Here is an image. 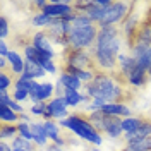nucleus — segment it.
Masks as SVG:
<instances>
[{
  "mask_svg": "<svg viewBox=\"0 0 151 151\" xmlns=\"http://www.w3.org/2000/svg\"><path fill=\"white\" fill-rule=\"evenodd\" d=\"M58 124L64 131L70 132L74 137L81 139L83 142H88L91 146L101 148V144L105 142V136L94 129V125L89 122L88 115H84V113H70L67 119L60 120Z\"/></svg>",
  "mask_w": 151,
  "mask_h": 151,
  "instance_id": "3",
  "label": "nucleus"
},
{
  "mask_svg": "<svg viewBox=\"0 0 151 151\" xmlns=\"http://www.w3.org/2000/svg\"><path fill=\"white\" fill-rule=\"evenodd\" d=\"M0 120H2V124H14V125H17L21 122V115L16 113L14 110H10L9 106L0 105Z\"/></svg>",
  "mask_w": 151,
  "mask_h": 151,
  "instance_id": "24",
  "label": "nucleus"
},
{
  "mask_svg": "<svg viewBox=\"0 0 151 151\" xmlns=\"http://www.w3.org/2000/svg\"><path fill=\"white\" fill-rule=\"evenodd\" d=\"M98 24L89 22L86 26H70L69 48L70 50H91L98 38Z\"/></svg>",
  "mask_w": 151,
  "mask_h": 151,
  "instance_id": "5",
  "label": "nucleus"
},
{
  "mask_svg": "<svg viewBox=\"0 0 151 151\" xmlns=\"http://www.w3.org/2000/svg\"><path fill=\"white\" fill-rule=\"evenodd\" d=\"M47 4H48V0H35V2L31 4V5H33V7L36 9L35 12H41V10L47 7Z\"/></svg>",
  "mask_w": 151,
  "mask_h": 151,
  "instance_id": "37",
  "label": "nucleus"
},
{
  "mask_svg": "<svg viewBox=\"0 0 151 151\" xmlns=\"http://www.w3.org/2000/svg\"><path fill=\"white\" fill-rule=\"evenodd\" d=\"M89 151H105V150H101V148H96V146H91V150Z\"/></svg>",
  "mask_w": 151,
  "mask_h": 151,
  "instance_id": "42",
  "label": "nucleus"
},
{
  "mask_svg": "<svg viewBox=\"0 0 151 151\" xmlns=\"http://www.w3.org/2000/svg\"><path fill=\"white\" fill-rule=\"evenodd\" d=\"M10 50H12V48L9 47L7 40H0V57H5V58H7V55L10 53Z\"/></svg>",
  "mask_w": 151,
  "mask_h": 151,
  "instance_id": "36",
  "label": "nucleus"
},
{
  "mask_svg": "<svg viewBox=\"0 0 151 151\" xmlns=\"http://www.w3.org/2000/svg\"><path fill=\"white\" fill-rule=\"evenodd\" d=\"M19 132H17V125L14 124H2L0 127V141H12L14 137H17Z\"/></svg>",
  "mask_w": 151,
  "mask_h": 151,
  "instance_id": "26",
  "label": "nucleus"
},
{
  "mask_svg": "<svg viewBox=\"0 0 151 151\" xmlns=\"http://www.w3.org/2000/svg\"><path fill=\"white\" fill-rule=\"evenodd\" d=\"M52 24H53V19L50 17V16H47L45 12H35L31 16V26L36 29V31H40V29H45L47 31Z\"/></svg>",
  "mask_w": 151,
  "mask_h": 151,
  "instance_id": "22",
  "label": "nucleus"
},
{
  "mask_svg": "<svg viewBox=\"0 0 151 151\" xmlns=\"http://www.w3.org/2000/svg\"><path fill=\"white\" fill-rule=\"evenodd\" d=\"M120 151H151V137L131 144H124Z\"/></svg>",
  "mask_w": 151,
  "mask_h": 151,
  "instance_id": "27",
  "label": "nucleus"
},
{
  "mask_svg": "<svg viewBox=\"0 0 151 151\" xmlns=\"http://www.w3.org/2000/svg\"><path fill=\"white\" fill-rule=\"evenodd\" d=\"M150 79L151 77L148 76V72L139 64H136L134 69L122 79V83L127 86V89H142L144 86L150 83Z\"/></svg>",
  "mask_w": 151,
  "mask_h": 151,
  "instance_id": "13",
  "label": "nucleus"
},
{
  "mask_svg": "<svg viewBox=\"0 0 151 151\" xmlns=\"http://www.w3.org/2000/svg\"><path fill=\"white\" fill-rule=\"evenodd\" d=\"M31 131H33V142H35L36 150H45L50 144V139L47 136L43 120H33L31 122Z\"/></svg>",
  "mask_w": 151,
  "mask_h": 151,
  "instance_id": "18",
  "label": "nucleus"
},
{
  "mask_svg": "<svg viewBox=\"0 0 151 151\" xmlns=\"http://www.w3.org/2000/svg\"><path fill=\"white\" fill-rule=\"evenodd\" d=\"M16 77L10 72H0V91H9L10 88H14Z\"/></svg>",
  "mask_w": 151,
  "mask_h": 151,
  "instance_id": "30",
  "label": "nucleus"
},
{
  "mask_svg": "<svg viewBox=\"0 0 151 151\" xmlns=\"http://www.w3.org/2000/svg\"><path fill=\"white\" fill-rule=\"evenodd\" d=\"M101 112L106 113V115H110V117H115V119H127V117H131L134 115L132 113V108L131 105H127L125 101H117V103H106L101 108Z\"/></svg>",
  "mask_w": 151,
  "mask_h": 151,
  "instance_id": "16",
  "label": "nucleus"
},
{
  "mask_svg": "<svg viewBox=\"0 0 151 151\" xmlns=\"http://www.w3.org/2000/svg\"><path fill=\"white\" fill-rule=\"evenodd\" d=\"M12 98H14L17 103L24 105L26 101H29V91H26V89H17V88H12Z\"/></svg>",
  "mask_w": 151,
  "mask_h": 151,
  "instance_id": "34",
  "label": "nucleus"
},
{
  "mask_svg": "<svg viewBox=\"0 0 151 151\" xmlns=\"http://www.w3.org/2000/svg\"><path fill=\"white\" fill-rule=\"evenodd\" d=\"M148 137H151V120L150 119H144V122L134 132L124 134L122 141H124V144H131V142H137V141H142V139H148Z\"/></svg>",
  "mask_w": 151,
  "mask_h": 151,
  "instance_id": "17",
  "label": "nucleus"
},
{
  "mask_svg": "<svg viewBox=\"0 0 151 151\" xmlns=\"http://www.w3.org/2000/svg\"><path fill=\"white\" fill-rule=\"evenodd\" d=\"M88 119H89V122L94 125V129L98 132H101V134H103V132L108 129V125L115 120V117H110V115L103 113L101 110H100V112H94V113H89Z\"/></svg>",
  "mask_w": 151,
  "mask_h": 151,
  "instance_id": "21",
  "label": "nucleus"
},
{
  "mask_svg": "<svg viewBox=\"0 0 151 151\" xmlns=\"http://www.w3.org/2000/svg\"><path fill=\"white\" fill-rule=\"evenodd\" d=\"M134 7V2H127V0H113V4L106 9L103 21L98 24L100 28L103 26H120L125 17L129 16V12Z\"/></svg>",
  "mask_w": 151,
  "mask_h": 151,
  "instance_id": "8",
  "label": "nucleus"
},
{
  "mask_svg": "<svg viewBox=\"0 0 151 151\" xmlns=\"http://www.w3.org/2000/svg\"><path fill=\"white\" fill-rule=\"evenodd\" d=\"M64 100L67 101L69 108L72 110V108H83V106L86 105V101H88L89 98L86 96L84 91H74V89H65V93H64Z\"/></svg>",
  "mask_w": 151,
  "mask_h": 151,
  "instance_id": "20",
  "label": "nucleus"
},
{
  "mask_svg": "<svg viewBox=\"0 0 151 151\" xmlns=\"http://www.w3.org/2000/svg\"><path fill=\"white\" fill-rule=\"evenodd\" d=\"M55 81H58L65 89H74V91H83V89H84V84H83L72 72H69L65 69H62V72L58 74V77H57Z\"/></svg>",
  "mask_w": 151,
  "mask_h": 151,
  "instance_id": "19",
  "label": "nucleus"
},
{
  "mask_svg": "<svg viewBox=\"0 0 151 151\" xmlns=\"http://www.w3.org/2000/svg\"><path fill=\"white\" fill-rule=\"evenodd\" d=\"M36 81H33V79H29L26 76H19L16 77V81H14V88H17V89H26V91H31V88L35 86Z\"/></svg>",
  "mask_w": 151,
  "mask_h": 151,
  "instance_id": "31",
  "label": "nucleus"
},
{
  "mask_svg": "<svg viewBox=\"0 0 151 151\" xmlns=\"http://www.w3.org/2000/svg\"><path fill=\"white\" fill-rule=\"evenodd\" d=\"M12 151H26V150H17V148H12Z\"/></svg>",
  "mask_w": 151,
  "mask_h": 151,
  "instance_id": "43",
  "label": "nucleus"
},
{
  "mask_svg": "<svg viewBox=\"0 0 151 151\" xmlns=\"http://www.w3.org/2000/svg\"><path fill=\"white\" fill-rule=\"evenodd\" d=\"M142 7H144V4H136V2H134V7H132V10L129 12V16H127L125 21L119 26L127 50L134 45V40H136L137 31H139L141 26L146 22V14H148V10H141Z\"/></svg>",
  "mask_w": 151,
  "mask_h": 151,
  "instance_id": "4",
  "label": "nucleus"
},
{
  "mask_svg": "<svg viewBox=\"0 0 151 151\" xmlns=\"http://www.w3.org/2000/svg\"><path fill=\"white\" fill-rule=\"evenodd\" d=\"M129 52L151 77V45H132Z\"/></svg>",
  "mask_w": 151,
  "mask_h": 151,
  "instance_id": "14",
  "label": "nucleus"
},
{
  "mask_svg": "<svg viewBox=\"0 0 151 151\" xmlns=\"http://www.w3.org/2000/svg\"><path fill=\"white\" fill-rule=\"evenodd\" d=\"M69 115H70V108H69L67 101L64 100V96H55L47 103V115H45L43 120H57V122H60V120L67 119Z\"/></svg>",
  "mask_w": 151,
  "mask_h": 151,
  "instance_id": "12",
  "label": "nucleus"
},
{
  "mask_svg": "<svg viewBox=\"0 0 151 151\" xmlns=\"http://www.w3.org/2000/svg\"><path fill=\"white\" fill-rule=\"evenodd\" d=\"M17 132L21 137L28 139V141L33 142V131H31V124L28 122H19L17 124Z\"/></svg>",
  "mask_w": 151,
  "mask_h": 151,
  "instance_id": "32",
  "label": "nucleus"
},
{
  "mask_svg": "<svg viewBox=\"0 0 151 151\" xmlns=\"http://www.w3.org/2000/svg\"><path fill=\"white\" fill-rule=\"evenodd\" d=\"M124 47H125V43H124L119 26L100 28L94 47L91 48L96 70L106 72V74H115L117 72V60H119V55L124 52Z\"/></svg>",
  "mask_w": 151,
  "mask_h": 151,
  "instance_id": "1",
  "label": "nucleus"
},
{
  "mask_svg": "<svg viewBox=\"0 0 151 151\" xmlns=\"http://www.w3.org/2000/svg\"><path fill=\"white\" fill-rule=\"evenodd\" d=\"M36 151H65V150L60 148V146H57V144H53V142H50L45 150H36Z\"/></svg>",
  "mask_w": 151,
  "mask_h": 151,
  "instance_id": "39",
  "label": "nucleus"
},
{
  "mask_svg": "<svg viewBox=\"0 0 151 151\" xmlns=\"http://www.w3.org/2000/svg\"><path fill=\"white\" fill-rule=\"evenodd\" d=\"M24 76L29 77V79H33V81H40V79H43V77L48 76V74L45 72V69H43L41 65H38V64H31V62H26Z\"/></svg>",
  "mask_w": 151,
  "mask_h": 151,
  "instance_id": "23",
  "label": "nucleus"
},
{
  "mask_svg": "<svg viewBox=\"0 0 151 151\" xmlns=\"http://www.w3.org/2000/svg\"><path fill=\"white\" fill-rule=\"evenodd\" d=\"M89 100H100L106 103H117L124 101L129 94L127 86L120 81L117 74H106V72H96L94 79L88 83L83 89Z\"/></svg>",
  "mask_w": 151,
  "mask_h": 151,
  "instance_id": "2",
  "label": "nucleus"
},
{
  "mask_svg": "<svg viewBox=\"0 0 151 151\" xmlns=\"http://www.w3.org/2000/svg\"><path fill=\"white\" fill-rule=\"evenodd\" d=\"M146 21H148V22L151 24V5L148 7V14H146Z\"/></svg>",
  "mask_w": 151,
  "mask_h": 151,
  "instance_id": "41",
  "label": "nucleus"
},
{
  "mask_svg": "<svg viewBox=\"0 0 151 151\" xmlns=\"http://www.w3.org/2000/svg\"><path fill=\"white\" fill-rule=\"evenodd\" d=\"M29 43L33 45V47L40 50V52H43V53H47L48 57H52L53 60H57L60 53L57 52L55 45H53V41H52V38L48 35L45 29H40V31H35L31 38H29Z\"/></svg>",
  "mask_w": 151,
  "mask_h": 151,
  "instance_id": "10",
  "label": "nucleus"
},
{
  "mask_svg": "<svg viewBox=\"0 0 151 151\" xmlns=\"http://www.w3.org/2000/svg\"><path fill=\"white\" fill-rule=\"evenodd\" d=\"M41 12H45L53 21H57V19H70L76 14V9H74L72 2H67V0H52V2H48L47 7Z\"/></svg>",
  "mask_w": 151,
  "mask_h": 151,
  "instance_id": "11",
  "label": "nucleus"
},
{
  "mask_svg": "<svg viewBox=\"0 0 151 151\" xmlns=\"http://www.w3.org/2000/svg\"><path fill=\"white\" fill-rule=\"evenodd\" d=\"M144 122V119L139 117V115H131V117H127V119H122V131L124 134H129V132H134L141 124Z\"/></svg>",
  "mask_w": 151,
  "mask_h": 151,
  "instance_id": "25",
  "label": "nucleus"
},
{
  "mask_svg": "<svg viewBox=\"0 0 151 151\" xmlns=\"http://www.w3.org/2000/svg\"><path fill=\"white\" fill-rule=\"evenodd\" d=\"M7 106H9L10 110H14L16 113H19V115L26 113V106H24V105H21V103H17V101H16L14 98H12V100L9 101V105H7Z\"/></svg>",
  "mask_w": 151,
  "mask_h": 151,
  "instance_id": "35",
  "label": "nucleus"
},
{
  "mask_svg": "<svg viewBox=\"0 0 151 151\" xmlns=\"http://www.w3.org/2000/svg\"><path fill=\"white\" fill-rule=\"evenodd\" d=\"M64 58V69H79V70H96V64L91 50H69Z\"/></svg>",
  "mask_w": 151,
  "mask_h": 151,
  "instance_id": "7",
  "label": "nucleus"
},
{
  "mask_svg": "<svg viewBox=\"0 0 151 151\" xmlns=\"http://www.w3.org/2000/svg\"><path fill=\"white\" fill-rule=\"evenodd\" d=\"M10 146L12 148H17V150H26V151H36V146H35V142L28 141V139H24V137H14L12 141H10Z\"/></svg>",
  "mask_w": 151,
  "mask_h": 151,
  "instance_id": "29",
  "label": "nucleus"
},
{
  "mask_svg": "<svg viewBox=\"0 0 151 151\" xmlns=\"http://www.w3.org/2000/svg\"><path fill=\"white\" fill-rule=\"evenodd\" d=\"M10 35V22L7 16H0V40H7Z\"/></svg>",
  "mask_w": 151,
  "mask_h": 151,
  "instance_id": "33",
  "label": "nucleus"
},
{
  "mask_svg": "<svg viewBox=\"0 0 151 151\" xmlns=\"http://www.w3.org/2000/svg\"><path fill=\"white\" fill-rule=\"evenodd\" d=\"M7 60H9V72L14 77H19V76L24 74V69H26V58L22 55V52H19L16 48L10 50V53L7 55Z\"/></svg>",
  "mask_w": 151,
  "mask_h": 151,
  "instance_id": "15",
  "label": "nucleus"
},
{
  "mask_svg": "<svg viewBox=\"0 0 151 151\" xmlns=\"http://www.w3.org/2000/svg\"><path fill=\"white\" fill-rule=\"evenodd\" d=\"M0 72H9V60L5 57H0Z\"/></svg>",
  "mask_w": 151,
  "mask_h": 151,
  "instance_id": "38",
  "label": "nucleus"
},
{
  "mask_svg": "<svg viewBox=\"0 0 151 151\" xmlns=\"http://www.w3.org/2000/svg\"><path fill=\"white\" fill-rule=\"evenodd\" d=\"M28 113L36 120H43L47 115V103H31L28 108Z\"/></svg>",
  "mask_w": 151,
  "mask_h": 151,
  "instance_id": "28",
  "label": "nucleus"
},
{
  "mask_svg": "<svg viewBox=\"0 0 151 151\" xmlns=\"http://www.w3.org/2000/svg\"><path fill=\"white\" fill-rule=\"evenodd\" d=\"M72 4H74L76 12H83L94 24H100L106 14V9L113 4V0H81V2H72Z\"/></svg>",
  "mask_w": 151,
  "mask_h": 151,
  "instance_id": "6",
  "label": "nucleus"
},
{
  "mask_svg": "<svg viewBox=\"0 0 151 151\" xmlns=\"http://www.w3.org/2000/svg\"><path fill=\"white\" fill-rule=\"evenodd\" d=\"M0 151H12L10 142L9 141H0Z\"/></svg>",
  "mask_w": 151,
  "mask_h": 151,
  "instance_id": "40",
  "label": "nucleus"
},
{
  "mask_svg": "<svg viewBox=\"0 0 151 151\" xmlns=\"http://www.w3.org/2000/svg\"><path fill=\"white\" fill-rule=\"evenodd\" d=\"M55 98V81H36L29 91L31 103H48Z\"/></svg>",
  "mask_w": 151,
  "mask_h": 151,
  "instance_id": "9",
  "label": "nucleus"
}]
</instances>
